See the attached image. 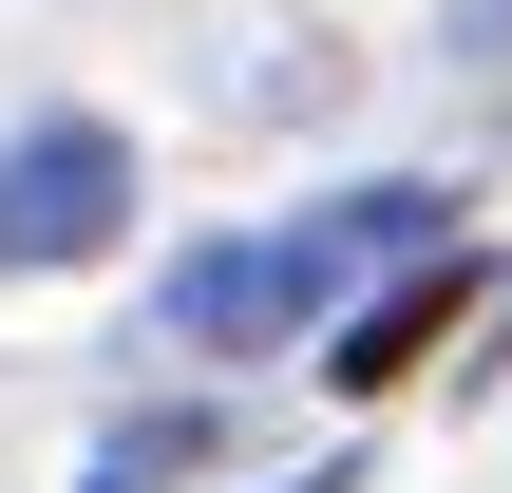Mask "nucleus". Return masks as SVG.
I'll return each mask as SVG.
<instances>
[{"mask_svg": "<svg viewBox=\"0 0 512 493\" xmlns=\"http://www.w3.org/2000/svg\"><path fill=\"white\" fill-rule=\"evenodd\" d=\"M475 304H494V285H475V247H418L399 285H361V304L323 323V380H342V399H380V380H418V361H437Z\"/></svg>", "mask_w": 512, "mask_h": 493, "instance_id": "obj_3", "label": "nucleus"}, {"mask_svg": "<svg viewBox=\"0 0 512 493\" xmlns=\"http://www.w3.org/2000/svg\"><path fill=\"white\" fill-rule=\"evenodd\" d=\"M418 247H456V190L380 171V190H342V209H304V228L190 247V266L152 285V342H171V361H266V342L342 323V285H361V266H418Z\"/></svg>", "mask_w": 512, "mask_h": 493, "instance_id": "obj_1", "label": "nucleus"}, {"mask_svg": "<svg viewBox=\"0 0 512 493\" xmlns=\"http://www.w3.org/2000/svg\"><path fill=\"white\" fill-rule=\"evenodd\" d=\"M114 228H133V133H114V114L0 133V266H95Z\"/></svg>", "mask_w": 512, "mask_h": 493, "instance_id": "obj_2", "label": "nucleus"}, {"mask_svg": "<svg viewBox=\"0 0 512 493\" xmlns=\"http://www.w3.org/2000/svg\"><path fill=\"white\" fill-rule=\"evenodd\" d=\"M494 38H512V0H456V57H494Z\"/></svg>", "mask_w": 512, "mask_h": 493, "instance_id": "obj_4", "label": "nucleus"}, {"mask_svg": "<svg viewBox=\"0 0 512 493\" xmlns=\"http://www.w3.org/2000/svg\"><path fill=\"white\" fill-rule=\"evenodd\" d=\"M76 493H171V475H152V456H95V475H76Z\"/></svg>", "mask_w": 512, "mask_h": 493, "instance_id": "obj_5", "label": "nucleus"}]
</instances>
